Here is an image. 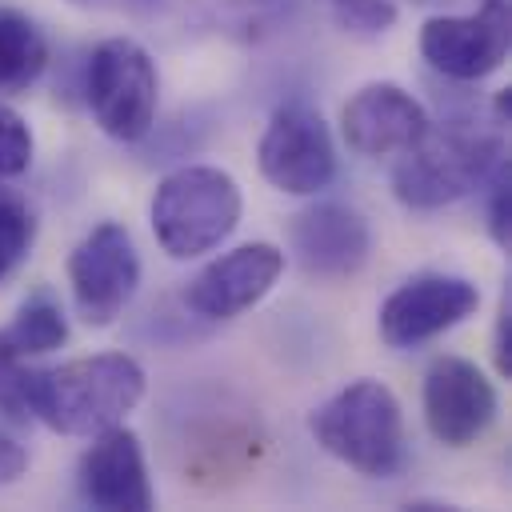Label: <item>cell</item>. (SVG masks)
<instances>
[{
	"label": "cell",
	"mask_w": 512,
	"mask_h": 512,
	"mask_svg": "<svg viewBox=\"0 0 512 512\" xmlns=\"http://www.w3.org/2000/svg\"><path fill=\"white\" fill-rule=\"evenodd\" d=\"M28 384H32V368L24 356H16L4 340H0V416L12 424H28L32 408H28Z\"/></svg>",
	"instance_id": "ffe728a7"
},
{
	"label": "cell",
	"mask_w": 512,
	"mask_h": 512,
	"mask_svg": "<svg viewBox=\"0 0 512 512\" xmlns=\"http://www.w3.org/2000/svg\"><path fill=\"white\" fill-rule=\"evenodd\" d=\"M24 468H28V452L8 432H0V484H12Z\"/></svg>",
	"instance_id": "cb8c5ba5"
},
{
	"label": "cell",
	"mask_w": 512,
	"mask_h": 512,
	"mask_svg": "<svg viewBox=\"0 0 512 512\" xmlns=\"http://www.w3.org/2000/svg\"><path fill=\"white\" fill-rule=\"evenodd\" d=\"M288 244L296 264L316 276V280H344L356 276L372 252V232L368 220L336 200L312 204L292 216L288 224Z\"/></svg>",
	"instance_id": "7c38bea8"
},
{
	"label": "cell",
	"mask_w": 512,
	"mask_h": 512,
	"mask_svg": "<svg viewBox=\"0 0 512 512\" xmlns=\"http://www.w3.org/2000/svg\"><path fill=\"white\" fill-rule=\"evenodd\" d=\"M144 368L128 352H96L56 368H32L28 408L32 420L60 436H96L144 400Z\"/></svg>",
	"instance_id": "6da1fadb"
},
{
	"label": "cell",
	"mask_w": 512,
	"mask_h": 512,
	"mask_svg": "<svg viewBox=\"0 0 512 512\" xmlns=\"http://www.w3.org/2000/svg\"><path fill=\"white\" fill-rule=\"evenodd\" d=\"M76 488H80V500L92 504V508L148 512L156 496H152V480H148L140 436L132 428H124V424H112V428L96 432L92 444L80 456Z\"/></svg>",
	"instance_id": "4fadbf2b"
},
{
	"label": "cell",
	"mask_w": 512,
	"mask_h": 512,
	"mask_svg": "<svg viewBox=\"0 0 512 512\" xmlns=\"http://www.w3.org/2000/svg\"><path fill=\"white\" fill-rule=\"evenodd\" d=\"M4 196H12V192H8V188H4V184H0V200H4Z\"/></svg>",
	"instance_id": "4316f807"
},
{
	"label": "cell",
	"mask_w": 512,
	"mask_h": 512,
	"mask_svg": "<svg viewBox=\"0 0 512 512\" xmlns=\"http://www.w3.org/2000/svg\"><path fill=\"white\" fill-rule=\"evenodd\" d=\"M484 188H488V236L500 248H508V236H512V168H508V156L488 172Z\"/></svg>",
	"instance_id": "7402d4cb"
},
{
	"label": "cell",
	"mask_w": 512,
	"mask_h": 512,
	"mask_svg": "<svg viewBox=\"0 0 512 512\" xmlns=\"http://www.w3.org/2000/svg\"><path fill=\"white\" fill-rule=\"evenodd\" d=\"M48 64L44 32L16 8H0V96L28 92Z\"/></svg>",
	"instance_id": "2e32d148"
},
{
	"label": "cell",
	"mask_w": 512,
	"mask_h": 512,
	"mask_svg": "<svg viewBox=\"0 0 512 512\" xmlns=\"http://www.w3.org/2000/svg\"><path fill=\"white\" fill-rule=\"evenodd\" d=\"M504 156L508 152L500 128H476L468 120H428L424 136L400 152L392 168V192L412 212H436L480 188Z\"/></svg>",
	"instance_id": "7a4b0ae2"
},
{
	"label": "cell",
	"mask_w": 512,
	"mask_h": 512,
	"mask_svg": "<svg viewBox=\"0 0 512 512\" xmlns=\"http://www.w3.org/2000/svg\"><path fill=\"white\" fill-rule=\"evenodd\" d=\"M256 164L264 180L288 196H316L336 176V144L324 116L308 104H284L272 112Z\"/></svg>",
	"instance_id": "52a82bcc"
},
{
	"label": "cell",
	"mask_w": 512,
	"mask_h": 512,
	"mask_svg": "<svg viewBox=\"0 0 512 512\" xmlns=\"http://www.w3.org/2000/svg\"><path fill=\"white\" fill-rule=\"evenodd\" d=\"M192 8L208 28L232 40H264L296 20L300 0H192Z\"/></svg>",
	"instance_id": "9a60e30c"
},
{
	"label": "cell",
	"mask_w": 512,
	"mask_h": 512,
	"mask_svg": "<svg viewBox=\"0 0 512 512\" xmlns=\"http://www.w3.org/2000/svg\"><path fill=\"white\" fill-rule=\"evenodd\" d=\"M492 360H496V372H500L504 380H512V288L500 296L496 336H492Z\"/></svg>",
	"instance_id": "603a6c76"
},
{
	"label": "cell",
	"mask_w": 512,
	"mask_h": 512,
	"mask_svg": "<svg viewBox=\"0 0 512 512\" xmlns=\"http://www.w3.org/2000/svg\"><path fill=\"white\" fill-rule=\"evenodd\" d=\"M484 4H500V8H508V0H484Z\"/></svg>",
	"instance_id": "484cf974"
},
{
	"label": "cell",
	"mask_w": 512,
	"mask_h": 512,
	"mask_svg": "<svg viewBox=\"0 0 512 512\" xmlns=\"http://www.w3.org/2000/svg\"><path fill=\"white\" fill-rule=\"evenodd\" d=\"M480 308V288L452 272H416L388 292L376 328L388 348H416Z\"/></svg>",
	"instance_id": "ba28073f"
},
{
	"label": "cell",
	"mask_w": 512,
	"mask_h": 512,
	"mask_svg": "<svg viewBox=\"0 0 512 512\" xmlns=\"http://www.w3.org/2000/svg\"><path fill=\"white\" fill-rule=\"evenodd\" d=\"M32 244H36V216L12 192V196L0 200V284L28 260Z\"/></svg>",
	"instance_id": "ac0fdd59"
},
{
	"label": "cell",
	"mask_w": 512,
	"mask_h": 512,
	"mask_svg": "<svg viewBox=\"0 0 512 512\" xmlns=\"http://www.w3.org/2000/svg\"><path fill=\"white\" fill-rule=\"evenodd\" d=\"M308 432L328 456L364 476H396L408 456L400 400L388 384L368 376L328 396L308 416Z\"/></svg>",
	"instance_id": "3957f363"
},
{
	"label": "cell",
	"mask_w": 512,
	"mask_h": 512,
	"mask_svg": "<svg viewBox=\"0 0 512 512\" xmlns=\"http://www.w3.org/2000/svg\"><path fill=\"white\" fill-rule=\"evenodd\" d=\"M512 12L500 4H480L468 16H432L420 28V56L448 80L472 84L492 76L508 60Z\"/></svg>",
	"instance_id": "9c48e42d"
},
{
	"label": "cell",
	"mask_w": 512,
	"mask_h": 512,
	"mask_svg": "<svg viewBox=\"0 0 512 512\" xmlns=\"http://www.w3.org/2000/svg\"><path fill=\"white\" fill-rule=\"evenodd\" d=\"M284 272V252L268 240L240 244L212 264H204L188 288H184V308L200 320H236L252 304H260L272 284Z\"/></svg>",
	"instance_id": "30bf717a"
},
{
	"label": "cell",
	"mask_w": 512,
	"mask_h": 512,
	"mask_svg": "<svg viewBox=\"0 0 512 512\" xmlns=\"http://www.w3.org/2000/svg\"><path fill=\"white\" fill-rule=\"evenodd\" d=\"M424 420L448 448L476 444L496 420V388L464 356H436L424 372Z\"/></svg>",
	"instance_id": "8fae6325"
},
{
	"label": "cell",
	"mask_w": 512,
	"mask_h": 512,
	"mask_svg": "<svg viewBox=\"0 0 512 512\" xmlns=\"http://www.w3.org/2000/svg\"><path fill=\"white\" fill-rule=\"evenodd\" d=\"M332 20L340 24V32L360 36V40H376L396 24V4L392 0H328Z\"/></svg>",
	"instance_id": "d6986e66"
},
{
	"label": "cell",
	"mask_w": 512,
	"mask_h": 512,
	"mask_svg": "<svg viewBox=\"0 0 512 512\" xmlns=\"http://www.w3.org/2000/svg\"><path fill=\"white\" fill-rule=\"evenodd\" d=\"M240 184L216 164H184L168 172L148 204L152 236L172 260L220 248L240 224Z\"/></svg>",
	"instance_id": "277c9868"
},
{
	"label": "cell",
	"mask_w": 512,
	"mask_h": 512,
	"mask_svg": "<svg viewBox=\"0 0 512 512\" xmlns=\"http://www.w3.org/2000/svg\"><path fill=\"white\" fill-rule=\"evenodd\" d=\"M72 304L88 328H108L136 296L140 252L124 224L100 220L68 256Z\"/></svg>",
	"instance_id": "8992f818"
},
{
	"label": "cell",
	"mask_w": 512,
	"mask_h": 512,
	"mask_svg": "<svg viewBox=\"0 0 512 512\" xmlns=\"http://www.w3.org/2000/svg\"><path fill=\"white\" fill-rule=\"evenodd\" d=\"M492 112H496V124H500V128L512 120V88H500V92L492 96Z\"/></svg>",
	"instance_id": "d4e9b609"
},
{
	"label": "cell",
	"mask_w": 512,
	"mask_h": 512,
	"mask_svg": "<svg viewBox=\"0 0 512 512\" xmlns=\"http://www.w3.org/2000/svg\"><path fill=\"white\" fill-rule=\"evenodd\" d=\"M84 96L100 132L124 144L144 140L152 132L156 96H160V76L152 56L128 36L100 40L84 68Z\"/></svg>",
	"instance_id": "5b68a950"
},
{
	"label": "cell",
	"mask_w": 512,
	"mask_h": 512,
	"mask_svg": "<svg viewBox=\"0 0 512 512\" xmlns=\"http://www.w3.org/2000/svg\"><path fill=\"white\" fill-rule=\"evenodd\" d=\"M0 340L16 352V356H44V352H56L64 340H68V316L64 308L56 304V296L48 288H36L12 316L8 328H0Z\"/></svg>",
	"instance_id": "e0dca14e"
},
{
	"label": "cell",
	"mask_w": 512,
	"mask_h": 512,
	"mask_svg": "<svg viewBox=\"0 0 512 512\" xmlns=\"http://www.w3.org/2000/svg\"><path fill=\"white\" fill-rule=\"evenodd\" d=\"M428 128L424 104L392 80H372L340 108V132L352 152L376 160L412 148Z\"/></svg>",
	"instance_id": "5bb4252c"
},
{
	"label": "cell",
	"mask_w": 512,
	"mask_h": 512,
	"mask_svg": "<svg viewBox=\"0 0 512 512\" xmlns=\"http://www.w3.org/2000/svg\"><path fill=\"white\" fill-rule=\"evenodd\" d=\"M32 152H36V144H32V128L24 124L20 112H12L8 104H0V180L28 172Z\"/></svg>",
	"instance_id": "44dd1931"
}]
</instances>
